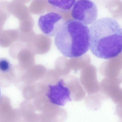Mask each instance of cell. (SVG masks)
<instances>
[{
  "instance_id": "11",
  "label": "cell",
  "mask_w": 122,
  "mask_h": 122,
  "mask_svg": "<svg viewBox=\"0 0 122 122\" xmlns=\"http://www.w3.org/2000/svg\"><path fill=\"white\" fill-rule=\"evenodd\" d=\"M12 65L10 61L5 58H2L0 59V69L4 72H7L10 70Z\"/></svg>"
},
{
  "instance_id": "9",
  "label": "cell",
  "mask_w": 122,
  "mask_h": 122,
  "mask_svg": "<svg viewBox=\"0 0 122 122\" xmlns=\"http://www.w3.org/2000/svg\"><path fill=\"white\" fill-rule=\"evenodd\" d=\"M107 95L114 103L118 104L122 102V88L119 84L114 82L109 87Z\"/></svg>"
},
{
  "instance_id": "12",
  "label": "cell",
  "mask_w": 122,
  "mask_h": 122,
  "mask_svg": "<svg viewBox=\"0 0 122 122\" xmlns=\"http://www.w3.org/2000/svg\"><path fill=\"white\" fill-rule=\"evenodd\" d=\"M115 112L117 116L122 119V102L117 104Z\"/></svg>"
},
{
  "instance_id": "1",
  "label": "cell",
  "mask_w": 122,
  "mask_h": 122,
  "mask_svg": "<svg viewBox=\"0 0 122 122\" xmlns=\"http://www.w3.org/2000/svg\"><path fill=\"white\" fill-rule=\"evenodd\" d=\"M89 48L99 58L107 59L117 56L122 51V27L110 17L96 20L90 27Z\"/></svg>"
},
{
  "instance_id": "5",
  "label": "cell",
  "mask_w": 122,
  "mask_h": 122,
  "mask_svg": "<svg viewBox=\"0 0 122 122\" xmlns=\"http://www.w3.org/2000/svg\"><path fill=\"white\" fill-rule=\"evenodd\" d=\"M80 81L85 91L89 94H96L100 89L96 69L88 66L83 69L81 72Z\"/></svg>"
},
{
  "instance_id": "2",
  "label": "cell",
  "mask_w": 122,
  "mask_h": 122,
  "mask_svg": "<svg viewBox=\"0 0 122 122\" xmlns=\"http://www.w3.org/2000/svg\"><path fill=\"white\" fill-rule=\"evenodd\" d=\"M55 45L64 56L80 57L89 47V29L85 24L71 19L64 22L56 35Z\"/></svg>"
},
{
  "instance_id": "10",
  "label": "cell",
  "mask_w": 122,
  "mask_h": 122,
  "mask_svg": "<svg viewBox=\"0 0 122 122\" xmlns=\"http://www.w3.org/2000/svg\"><path fill=\"white\" fill-rule=\"evenodd\" d=\"M101 99L96 94H89L86 97L85 103L89 109L95 110L98 109L101 105Z\"/></svg>"
},
{
  "instance_id": "3",
  "label": "cell",
  "mask_w": 122,
  "mask_h": 122,
  "mask_svg": "<svg viewBox=\"0 0 122 122\" xmlns=\"http://www.w3.org/2000/svg\"><path fill=\"white\" fill-rule=\"evenodd\" d=\"M71 14L75 20L90 25L96 20L98 10L96 5L91 0H78L73 7Z\"/></svg>"
},
{
  "instance_id": "6",
  "label": "cell",
  "mask_w": 122,
  "mask_h": 122,
  "mask_svg": "<svg viewBox=\"0 0 122 122\" xmlns=\"http://www.w3.org/2000/svg\"><path fill=\"white\" fill-rule=\"evenodd\" d=\"M48 96L53 104L63 106L72 101L68 89L63 84L61 79L57 84L50 85Z\"/></svg>"
},
{
  "instance_id": "4",
  "label": "cell",
  "mask_w": 122,
  "mask_h": 122,
  "mask_svg": "<svg viewBox=\"0 0 122 122\" xmlns=\"http://www.w3.org/2000/svg\"><path fill=\"white\" fill-rule=\"evenodd\" d=\"M64 23L61 16L56 13L51 12L41 15L38 25L43 33L52 37L56 35Z\"/></svg>"
},
{
  "instance_id": "8",
  "label": "cell",
  "mask_w": 122,
  "mask_h": 122,
  "mask_svg": "<svg viewBox=\"0 0 122 122\" xmlns=\"http://www.w3.org/2000/svg\"><path fill=\"white\" fill-rule=\"evenodd\" d=\"M48 3L57 11L65 12L73 6L76 0H47Z\"/></svg>"
},
{
  "instance_id": "7",
  "label": "cell",
  "mask_w": 122,
  "mask_h": 122,
  "mask_svg": "<svg viewBox=\"0 0 122 122\" xmlns=\"http://www.w3.org/2000/svg\"><path fill=\"white\" fill-rule=\"evenodd\" d=\"M61 79L64 85L69 90L72 100L78 102L85 97L86 91L77 77L67 75Z\"/></svg>"
}]
</instances>
